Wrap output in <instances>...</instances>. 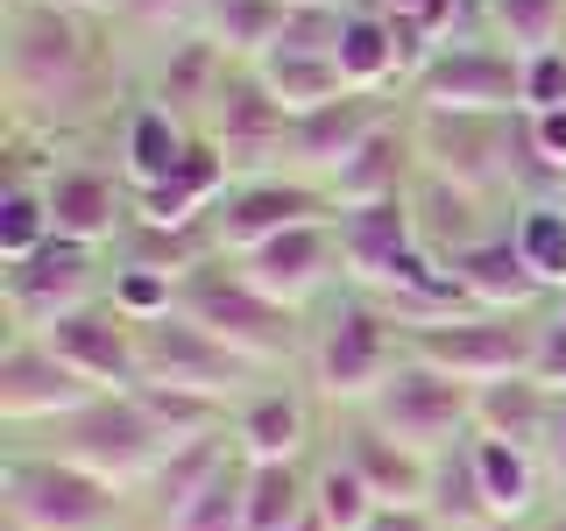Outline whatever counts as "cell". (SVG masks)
Instances as JSON below:
<instances>
[{"mask_svg":"<svg viewBox=\"0 0 566 531\" xmlns=\"http://www.w3.org/2000/svg\"><path fill=\"white\" fill-rule=\"evenodd\" d=\"M424 100L432 106H453V114H468V106H503V100H524V79L510 64L482 58V50H460V58H439L424 71Z\"/></svg>","mask_w":566,"mask_h":531,"instance_id":"ac0fdd59","label":"cell"},{"mask_svg":"<svg viewBox=\"0 0 566 531\" xmlns=\"http://www.w3.org/2000/svg\"><path fill=\"white\" fill-rule=\"evenodd\" d=\"M50 241H57V227H50V199L29 191V185H8V206H0V256H8V270L29 262L35 248H50Z\"/></svg>","mask_w":566,"mask_h":531,"instance_id":"d6a6232c","label":"cell"},{"mask_svg":"<svg viewBox=\"0 0 566 531\" xmlns=\"http://www.w3.org/2000/svg\"><path fill=\"white\" fill-rule=\"evenodd\" d=\"M340 71L347 85H382L397 71V29L376 22V14H347L340 29Z\"/></svg>","mask_w":566,"mask_h":531,"instance_id":"1f68e13d","label":"cell"},{"mask_svg":"<svg viewBox=\"0 0 566 531\" xmlns=\"http://www.w3.org/2000/svg\"><path fill=\"white\" fill-rule=\"evenodd\" d=\"M283 128V106L262 100L255 85H234V93H220V164H255L248 149H270Z\"/></svg>","mask_w":566,"mask_h":531,"instance_id":"cb8c5ba5","label":"cell"},{"mask_svg":"<svg viewBox=\"0 0 566 531\" xmlns=\"http://www.w3.org/2000/svg\"><path fill=\"white\" fill-rule=\"evenodd\" d=\"M553 319H559V326H566V291H559V312H553Z\"/></svg>","mask_w":566,"mask_h":531,"instance_id":"f6af8a7d","label":"cell"},{"mask_svg":"<svg viewBox=\"0 0 566 531\" xmlns=\"http://www.w3.org/2000/svg\"><path fill=\"white\" fill-rule=\"evenodd\" d=\"M85 283H93V248L50 241V248H35L29 262L8 270V298H14V312H22V326L43 333L50 319H64V312L85 305Z\"/></svg>","mask_w":566,"mask_h":531,"instance_id":"30bf717a","label":"cell"},{"mask_svg":"<svg viewBox=\"0 0 566 531\" xmlns=\"http://www.w3.org/2000/svg\"><path fill=\"white\" fill-rule=\"evenodd\" d=\"M8 531H120V489L57 454L8 460Z\"/></svg>","mask_w":566,"mask_h":531,"instance_id":"7a4b0ae2","label":"cell"},{"mask_svg":"<svg viewBox=\"0 0 566 531\" xmlns=\"http://www.w3.org/2000/svg\"><path fill=\"white\" fill-rule=\"evenodd\" d=\"M531 376L566 397V326H559V319H545V326H538V362H531Z\"/></svg>","mask_w":566,"mask_h":531,"instance_id":"74e56055","label":"cell"},{"mask_svg":"<svg viewBox=\"0 0 566 531\" xmlns=\"http://www.w3.org/2000/svg\"><path fill=\"white\" fill-rule=\"evenodd\" d=\"M220 156H185V170L170 177V185H156L149 199H142V212H149V227H185L191 212H199L212 191H220Z\"/></svg>","mask_w":566,"mask_h":531,"instance_id":"f1b7e54d","label":"cell"},{"mask_svg":"<svg viewBox=\"0 0 566 531\" xmlns=\"http://www.w3.org/2000/svg\"><path fill=\"white\" fill-rule=\"evenodd\" d=\"M312 518V482L297 475V460H248V531H297Z\"/></svg>","mask_w":566,"mask_h":531,"instance_id":"603a6c76","label":"cell"},{"mask_svg":"<svg viewBox=\"0 0 566 531\" xmlns=\"http://www.w3.org/2000/svg\"><path fill=\"white\" fill-rule=\"evenodd\" d=\"M185 319H199L206 333H220L234 354H248V362H276V354H291V312L270 305L262 291H248L241 277H191L185 291Z\"/></svg>","mask_w":566,"mask_h":531,"instance_id":"52a82bcc","label":"cell"},{"mask_svg":"<svg viewBox=\"0 0 566 531\" xmlns=\"http://www.w3.org/2000/svg\"><path fill=\"white\" fill-rule=\"evenodd\" d=\"M283 14H291L283 0H220V35H227V50H262V43L276 50Z\"/></svg>","mask_w":566,"mask_h":531,"instance_id":"d590c367","label":"cell"},{"mask_svg":"<svg viewBox=\"0 0 566 531\" xmlns=\"http://www.w3.org/2000/svg\"><path fill=\"white\" fill-rule=\"evenodd\" d=\"M559 85H566L559 50H553V58H531V71H524V100L538 106V114H553V106H559Z\"/></svg>","mask_w":566,"mask_h":531,"instance_id":"f35d334b","label":"cell"},{"mask_svg":"<svg viewBox=\"0 0 566 531\" xmlns=\"http://www.w3.org/2000/svg\"><path fill=\"white\" fill-rule=\"evenodd\" d=\"M559 14H566V0H495V22H503L517 58H553Z\"/></svg>","mask_w":566,"mask_h":531,"instance_id":"e575fe53","label":"cell"},{"mask_svg":"<svg viewBox=\"0 0 566 531\" xmlns=\"http://www.w3.org/2000/svg\"><path fill=\"white\" fill-rule=\"evenodd\" d=\"M43 199H50V227H57V241H78V248H93L114 235V185L93 170H64V177H50L43 185Z\"/></svg>","mask_w":566,"mask_h":531,"instance_id":"d6986e66","label":"cell"},{"mask_svg":"<svg viewBox=\"0 0 566 531\" xmlns=\"http://www.w3.org/2000/svg\"><path fill=\"white\" fill-rule=\"evenodd\" d=\"M447 270H453V283H460V298H474L482 312H524L531 298L545 291V283L524 270L517 241H468V248L447 262Z\"/></svg>","mask_w":566,"mask_h":531,"instance_id":"4fadbf2b","label":"cell"},{"mask_svg":"<svg viewBox=\"0 0 566 531\" xmlns=\"http://www.w3.org/2000/svg\"><path fill=\"white\" fill-rule=\"evenodd\" d=\"M368 418H376L389 439H403L411 454L439 460V454H453L460 439H474V389L460 376H447V368H432V362H397V376L376 389Z\"/></svg>","mask_w":566,"mask_h":531,"instance_id":"6da1fadb","label":"cell"},{"mask_svg":"<svg viewBox=\"0 0 566 531\" xmlns=\"http://www.w3.org/2000/svg\"><path fill=\"white\" fill-rule=\"evenodd\" d=\"M305 220H312V191H297V185H248V191H234V199L220 206V241L234 248V256H248V248L291 235V227H305Z\"/></svg>","mask_w":566,"mask_h":531,"instance_id":"2e32d148","label":"cell"},{"mask_svg":"<svg viewBox=\"0 0 566 531\" xmlns=\"http://www.w3.org/2000/svg\"><path fill=\"white\" fill-rule=\"evenodd\" d=\"M312 510L326 518L333 531H368V518H376V489L361 482V475L347 468V460H333V468H318L312 475Z\"/></svg>","mask_w":566,"mask_h":531,"instance_id":"4dcf8cb0","label":"cell"},{"mask_svg":"<svg viewBox=\"0 0 566 531\" xmlns=\"http://www.w3.org/2000/svg\"><path fill=\"white\" fill-rule=\"evenodd\" d=\"M297 531H333V524H326V518H318V510H312V518H305V524H297Z\"/></svg>","mask_w":566,"mask_h":531,"instance_id":"7bdbcfd3","label":"cell"},{"mask_svg":"<svg viewBox=\"0 0 566 531\" xmlns=\"http://www.w3.org/2000/svg\"><path fill=\"white\" fill-rule=\"evenodd\" d=\"M397 170H403V149H397V135H368L361 149L340 164V199L347 206H376V199H397Z\"/></svg>","mask_w":566,"mask_h":531,"instance_id":"83f0119b","label":"cell"},{"mask_svg":"<svg viewBox=\"0 0 566 531\" xmlns=\"http://www.w3.org/2000/svg\"><path fill=\"white\" fill-rule=\"evenodd\" d=\"M128 170L142 177V185H170L177 170H185V149H177V128H170V114H142L135 128H128Z\"/></svg>","mask_w":566,"mask_h":531,"instance_id":"836d02e7","label":"cell"},{"mask_svg":"<svg viewBox=\"0 0 566 531\" xmlns=\"http://www.w3.org/2000/svg\"><path fill=\"white\" fill-rule=\"evenodd\" d=\"M71 468L99 475L106 489H149V475L170 460V439L142 418V404L120 389V397H99L93 412L64 418V454Z\"/></svg>","mask_w":566,"mask_h":531,"instance_id":"277c9868","label":"cell"},{"mask_svg":"<svg viewBox=\"0 0 566 531\" xmlns=\"http://www.w3.org/2000/svg\"><path fill=\"white\" fill-rule=\"evenodd\" d=\"M517 256H524V270L538 277V283H553V291H566V212L559 206H531L517 212Z\"/></svg>","mask_w":566,"mask_h":531,"instance_id":"f546056e","label":"cell"},{"mask_svg":"<svg viewBox=\"0 0 566 531\" xmlns=\"http://www.w3.org/2000/svg\"><path fill=\"white\" fill-rule=\"evenodd\" d=\"M474 475H482V503L495 524H524L538 510V475L545 460L531 447H510V439H482L474 433Z\"/></svg>","mask_w":566,"mask_h":531,"instance_id":"e0dca14e","label":"cell"},{"mask_svg":"<svg viewBox=\"0 0 566 531\" xmlns=\"http://www.w3.org/2000/svg\"><path fill=\"white\" fill-rule=\"evenodd\" d=\"M559 531H566V524H559Z\"/></svg>","mask_w":566,"mask_h":531,"instance_id":"bcb514c9","label":"cell"},{"mask_svg":"<svg viewBox=\"0 0 566 531\" xmlns=\"http://www.w3.org/2000/svg\"><path fill=\"white\" fill-rule=\"evenodd\" d=\"M411 362H432L460 376L468 389L482 383H510V376H531V362H538V326H524V319L510 312H474V319H432V326H418L411 341Z\"/></svg>","mask_w":566,"mask_h":531,"instance_id":"3957f363","label":"cell"},{"mask_svg":"<svg viewBox=\"0 0 566 531\" xmlns=\"http://www.w3.org/2000/svg\"><path fill=\"white\" fill-rule=\"evenodd\" d=\"M93 404H99V383H85L78 368H64L35 333L8 347V362H0V412L14 425H64V418L93 412Z\"/></svg>","mask_w":566,"mask_h":531,"instance_id":"ba28073f","label":"cell"},{"mask_svg":"<svg viewBox=\"0 0 566 531\" xmlns=\"http://www.w3.org/2000/svg\"><path fill=\"white\" fill-rule=\"evenodd\" d=\"M312 376L333 404H361L368 412L376 389L397 376V333H389V319L376 305H340L312 347Z\"/></svg>","mask_w":566,"mask_h":531,"instance_id":"8992f818","label":"cell"},{"mask_svg":"<svg viewBox=\"0 0 566 531\" xmlns=\"http://www.w3.org/2000/svg\"><path fill=\"white\" fill-rule=\"evenodd\" d=\"M164 531H248V460H227L212 489L191 496Z\"/></svg>","mask_w":566,"mask_h":531,"instance_id":"484cf974","label":"cell"},{"mask_svg":"<svg viewBox=\"0 0 566 531\" xmlns=\"http://www.w3.org/2000/svg\"><path fill=\"white\" fill-rule=\"evenodd\" d=\"M368 135H376L368 128V106L361 100H333V106H318V114H305L297 149H305V164H347Z\"/></svg>","mask_w":566,"mask_h":531,"instance_id":"4316f807","label":"cell"},{"mask_svg":"<svg viewBox=\"0 0 566 531\" xmlns=\"http://www.w3.org/2000/svg\"><path fill=\"white\" fill-rule=\"evenodd\" d=\"M553 397L538 376H510V383H482L474 389V433L482 439H510V447H545V425H553Z\"/></svg>","mask_w":566,"mask_h":531,"instance_id":"5bb4252c","label":"cell"},{"mask_svg":"<svg viewBox=\"0 0 566 531\" xmlns=\"http://www.w3.org/2000/svg\"><path fill=\"white\" fill-rule=\"evenodd\" d=\"M142 341V383H170V389H199V397H241L248 383V354H234L220 341V333H206L199 319L170 312V319H149V326H135Z\"/></svg>","mask_w":566,"mask_h":531,"instance_id":"5b68a950","label":"cell"},{"mask_svg":"<svg viewBox=\"0 0 566 531\" xmlns=\"http://www.w3.org/2000/svg\"><path fill=\"white\" fill-rule=\"evenodd\" d=\"M340 256L361 283H382L411 256V212L397 199H376V206H347L340 212Z\"/></svg>","mask_w":566,"mask_h":531,"instance_id":"9a60e30c","label":"cell"},{"mask_svg":"<svg viewBox=\"0 0 566 531\" xmlns=\"http://www.w3.org/2000/svg\"><path fill=\"white\" fill-rule=\"evenodd\" d=\"M382 8H389V29H397V43H418V35L447 29L453 0H382Z\"/></svg>","mask_w":566,"mask_h":531,"instance_id":"8d00e7d4","label":"cell"},{"mask_svg":"<svg viewBox=\"0 0 566 531\" xmlns=\"http://www.w3.org/2000/svg\"><path fill=\"white\" fill-rule=\"evenodd\" d=\"M78 71V43H71V22L64 14H29L22 22V43H14V79L22 85H57Z\"/></svg>","mask_w":566,"mask_h":531,"instance_id":"d4e9b609","label":"cell"},{"mask_svg":"<svg viewBox=\"0 0 566 531\" xmlns=\"http://www.w3.org/2000/svg\"><path fill=\"white\" fill-rule=\"evenodd\" d=\"M234 439H241V454L255 460V468H270V460H297V447H305V404H297L291 389H262V397L241 404Z\"/></svg>","mask_w":566,"mask_h":531,"instance_id":"ffe728a7","label":"cell"},{"mask_svg":"<svg viewBox=\"0 0 566 531\" xmlns=\"http://www.w3.org/2000/svg\"><path fill=\"white\" fill-rule=\"evenodd\" d=\"M340 460L376 489V503H424V496H432V460L411 454L403 439H389L368 412H361V425H347V454Z\"/></svg>","mask_w":566,"mask_h":531,"instance_id":"7c38bea8","label":"cell"},{"mask_svg":"<svg viewBox=\"0 0 566 531\" xmlns=\"http://www.w3.org/2000/svg\"><path fill=\"white\" fill-rule=\"evenodd\" d=\"M347 85L340 58H297V50H270L262 58V93L276 106H291V114H318V106H333Z\"/></svg>","mask_w":566,"mask_h":531,"instance_id":"44dd1931","label":"cell"},{"mask_svg":"<svg viewBox=\"0 0 566 531\" xmlns=\"http://www.w3.org/2000/svg\"><path fill=\"white\" fill-rule=\"evenodd\" d=\"M220 468H227V439L220 433L191 439V447H170V460L149 475V489H142V496H149V510H156V524H170L199 489H212V475H220Z\"/></svg>","mask_w":566,"mask_h":531,"instance_id":"7402d4cb","label":"cell"},{"mask_svg":"<svg viewBox=\"0 0 566 531\" xmlns=\"http://www.w3.org/2000/svg\"><path fill=\"white\" fill-rule=\"evenodd\" d=\"M326 262H333V235L318 220H305V227H291V235L248 248V256H241V283L291 312V305H305L318 283H326Z\"/></svg>","mask_w":566,"mask_h":531,"instance_id":"8fae6325","label":"cell"},{"mask_svg":"<svg viewBox=\"0 0 566 531\" xmlns=\"http://www.w3.org/2000/svg\"><path fill=\"white\" fill-rule=\"evenodd\" d=\"M468 531H524V524H468Z\"/></svg>","mask_w":566,"mask_h":531,"instance_id":"ee69618b","label":"cell"},{"mask_svg":"<svg viewBox=\"0 0 566 531\" xmlns=\"http://www.w3.org/2000/svg\"><path fill=\"white\" fill-rule=\"evenodd\" d=\"M531 142L545 149V164H559V170H566V106H553V114L531 121Z\"/></svg>","mask_w":566,"mask_h":531,"instance_id":"b9f144b4","label":"cell"},{"mask_svg":"<svg viewBox=\"0 0 566 531\" xmlns=\"http://www.w3.org/2000/svg\"><path fill=\"white\" fill-rule=\"evenodd\" d=\"M368 531H447V524H439L424 503H382L376 518H368Z\"/></svg>","mask_w":566,"mask_h":531,"instance_id":"ab89813d","label":"cell"},{"mask_svg":"<svg viewBox=\"0 0 566 531\" xmlns=\"http://www.w3.org/2000/svg\"><path fill=\"white\" fill-rule=\"evenodd\" d=\"M135 319H120V312H93V305H78V312H64V319H50L35 341H43L50 354H57L64 368H78L85 383H99V389H135L142 383V341H135Z\"/></svg>","mask_w":566,"mask_h":531,"instance_id":"9c48e42d","label":"cell"},{"mask_svg":"<svg viewBox=\"0 0 566 531\" xmlns=\"http://www.w3.org/2000/svg\"><path fill=\"white\" fill-rule=\"evenodd\" d=\"M538 460H545V475H553V482L566 489V397H553V425H545Z\"/></svg>","mask_w":566,"mask_h":531,"instance_id":"60d3db41","label":"cell"}]
</instances>
